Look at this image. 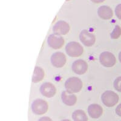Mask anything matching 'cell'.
<instances>
[{
  "label": "cell",
  "instance_id": "obj_20",
  "mask_svg": "<svg viewBox=\"0 0 121 121\" xmlns=\"http://www.w3.org/2000/svg\"><path fill=\"white\" fill-rule=\"evenodd\" d=\"M116 113L119 116L121 117V104H120L116 108Z\"/></svg>",
  "mask_w": 121,
  "mask_h": 121
},
{
  "label": "cell",
  "instance_id": "obj_4",
  "mask_svg": "<svg viewBox=\"0 0 121 121\" xmlns=\"http://www.w3.org/2000/svg\"><path fill=\"white\" fill-rule=\"evenodd\" d=\"M48 105L47 102L43 99H38L34 100L32 105V112L37 115L45 114L47 112Z\"/></svg>",
  "mask_w": 121,
  "mask_h": 121
},
{
  "label": "cell",
  "instance_id": "obj_18",
  "mask_svg": "<svg viewBox=\"0 0 121 121\" xmlns=\"http://www.w3.org/2000/svg\"><path fill=\"white\" fill-rule=\"evenodd\" d=\"M113 85L116 90L121 92V76L117 78L114 80Z\"/></svg>",
  "mask_w": 121,
  "mask_h": 121
},
{
  "label": "cell",
  "instance_id": "obj_16",
  "mask_svg": "<svg viewBox=\"0 0 121 121\" xmlns=\"http://www.w3.org/2000/svg\"><path fill=\"white\" fill-rule=\"evenodd\" d=\"M72 118L74 121H88V117L84 111L77 110L72 114Z\"/></svg>",
  "mask_w": 121,
  "mask_h": 121
},
{
  "label": "cell",
  "instance_id": "obj_11",
  "mask_svg": "<svg viewBox=\"0 0 121 121\" xmlns=\"http://www.w3.org/2000/svg\"><path fill=\"white\" fill-rule=\"evenodd\" d=\"M40 91L42 95L47 98H52L56 94V89L55 85L50 82H45L40 87Z\"/></svg>",
  "mask_w": 121,
  "mask_h": 121
},
{
  "label": "cell",
  "instance_id": "obj_10",
  "mask_svg": "<svg viewBox=\"0 0 121 121\" xmlns=\"http://www.w3.org/2000/svg\"><path fill=\"white\" fill-rule=\"evenodd\" d=\"M51 62L55 67L61 68L66 63V57L63 53L56 52L52 55Z\"/></svg>",
  "mask_w": 121,
  "mask_h": 121
},
{
  "label": "cell",
  "instance_id": "obj_12",
  "mask_svg": "<svg viewBox=\"0 0 121 121\" xmlns=\"http://www.w3.org/2000/svg\"><path fill=\"white\" fill-rule=\"evenodd\" d=\"M88 113L91 118L98 119L102 116L103 113V109L99 105L93 104L88 106Z\"/></svg>",
  "mask_w": 121,
  "mask_h": 121
},
{
  "label": "cell",
  "instance_id": "obj_8",
  "mask_svg": "<svg viewBox=\"0 0 121 121\" xmlns=\"http://www.w3.org/2000/svg\"><path fill=\"white\" fill-rule=\"evenodd\" d=\"M53 31L55 34L58 35H65L70 31V26L64 21H59L54 25Z\"/></svg>",
  "mask_w": 121,
  "mask_h": 121
},
{
  "label": "cell",
  "instance_id": "obj_21",
  "mask_svg": "<svg viewBox=\"0 0 121 121\" xmlns=\"http://www.w3.org/2000/svg\"><path fill=\"white\" fill-rule=\"evenodd\" d=\"M38 121H52V120L50 118V117L45 116V117H43L41 118H40Z\"/></svg>",
  "mask_w": 121,
  "mask_h": 121
},
{
  "label": "cell",
  "instance_id": "obj_3",
  "mask_svg": "<svg viewBox=\"0 0 121 121\" xmlns=\"http://www.w3.org/2000/svg\"><path fill=\"white\" fill-rule=\"evenodd\" d=\"M102 103L108 107H114L119 101V96L113 91H105L101 96Z\"/></svg>",
  "mask_w": 121,
  "mask_h": 121
},
{
  "label": "cell",
  "instance_id": "obj_15",
  "mask_svg": "<svg viewBox=\"0 0 121 121\" xmlns=\"http://www.w3.org/2000/svg\"><path fill=\"white\" fill-rule=\"evenodd\" d=\"M44 71L42 68L39 67H36L35 68L33 72V77H32V82L34 83H37L41 81L44 78Z\"/></svg>",
  "mask_w": 121,
  "mask_h": 121
},
{
  "label": "cell",
  "instance_id": "obj_1",
  "mask_svg": "<svg viewBox=\"0 0 121 121\" xmlns=\"http://www.w3.org/2000/svg\"><path fill=\"white\" fill-rule=\"evenodd\" d=\"M82 87L83 83L82 81L76 77L70 78L65 82V88L68 92L71 93L79 92Z\"/></svg>",
  "mask_w": 121,
  "mask_h": 121
},
{
  "label": "cell",
  "instance_id": "obj_22",
  "mask_svg": "<svg viewBox=\"0 0 121 121\" xmlns=\"http://www.w3.org/2000/svg\"><path fill=\"white\" fill-rule=\"evenodd\" d=\"M91 1L95 3H103L105 0H91Z\"/></svg>",
  "mask_w": 121,
  "mask_h": 121
},
{
  "label": "cell",
  "instance_id": "obj_2",
  "mask_svg": "<svg viewBox=\"0 0 121 121\" xmlns=\"http://www.w3.org/2000/svg\"><path fill=\"white\" fill-rule=\"evenodd\" d=\"M67 54L70 57L76 58L81 56L84 53L82 46L77 42H70L67 44L65 47Z\"/></svg>",
  "mask_w": 121,
  "mask_h": 121
},
{
  "label": "cell",
  "instance_id": "obj_6",
  "mask_svg": "<svg viewBox=\"0 0 121 121\" xmlns=\"http://www.w3.org/2000/svg\"><path fill=\"white\" fill-rule=\"evenodd\" d=\"M47 43L51 48L53 49H59L64 44V39L60 35L54 33L48 36Z\"/></svg>",
  "mask_w": 121,
  "mask_h": 121
},
{
  "label": "cell",
  "instance_id": "obj_13",
  "mask_svg": "<svg viewBox=\"0 0 121 121\" xmlns=\"http://www.w3.org/2000/svg\"><path fill=\"white\" fill-rule=\"evenodd\" d=\"M61 99L63 103L68 106H73L76 103L77 98L73 93L68 92L67 91H64L61 95Z\"/></svg>",
  "mask_w": 121,
  "mask_h": 121
},
{
  "label": "cell",
  "instance_id": "obj_19",
  "mask_svg": "<svg viewBox=\"0 0 121 121\" xmlns=\"http://www.w3.org/2000/svg\"><path fill=\"white\" fill-rule=\"evenodd\" d=\"M115 13L116 17L119 19H121V4H118L115 9Z\"/></svg>",
  "mask_w": 121,
  "mask_h": 121
},
{
  "label": "cell",
  "instance_id": "obj_23",
  "mask_svg": "<svg viewBox=\"0 0 121 121\" xmlns=\"http://www.w3.org/2000/svg\"><path fill=\"white\" fill-rule=\"evenodd\" d=\"M119 59L120 62L121 63V52L119 53Z\"/></svg>",
  "mask_w": 121,
  "mask_h": 121
},
{
  "label": "cell",
  "instance_id": "obj_14",
  "mask_svg": "<svg viewBox=\"0 0 121 121\" xmlns=\"http://www.w3.org/2000/svg\"><path fill=\"white\" fill-rule=\"evenodd\" d=\"M98 15L100 18L103 19H110L113 17V10L109 6H102L98 10Z\"/></svg>",
  "mask_w": 121,
  "mask_h": 121
},
{
  "label": "cell",
  "instance_id": "obj_9",
  "mask_svg": "<svg viewBox=\"0 0 121 121\" xmlns=\"http://www.w3.org/2000/svg\"><path fill=\"white\" fill-rule=\"evenodd\" d=\"M88 64L85 60L82 59H78L75 60L72 64V69L73 72L78 74H83L88 70Z\"/></svg>",
  "mask_w": 121,
  "mask_h": 121
},
{
  "label": "cell",
  "instance_id": "obj_17",
  "mask_svg": "<svg viewBox=\"0 0 121 121\" xmlns=\"http://www.w3.org/2000/svg\"><path fill=\"white\" fill-rule=\"evenodd\" d=\"M121 35V28L119 26L116 25L115 28L112 32V33L110 35L111 38L112 39H118Z\"/></svg>",
  "mask_w": 121,
  "mask_h": 121
},
{
  "label": "cell",
  "instance_id": "obj_5",
  "mask_svg": "<svg viewBox=\"0 0 121 121\" xmlns=\"http://www.w3.org/2000/svg\"><path fill=\"white\" fill-rule=\"evenodd\" d=\"M99 60L100 64L105 67H112L116 62L114 55L109 52H104L100 54Z\"/></svg>",
  "mask_w": 121,
  "mask_h": 121
},
{
  "label": "cell",
  "instance_id": "obj_7",
  "mask_svg": "<svg viewBox=\"0 0 121 121\" xmlns=\"http://www.w3.org/2000/svg\"><path fill=\"white\" fill-rule=\"evenodd\" d=\"M79 39L81 43L85 46L91 47L94 45L96 41V38L93 33L87 30H83L79 35Z\"/></svg>",
  "mask_w": 121,
  "mask_h": 121
},
{
  "label": "cell",
  "instance_id": "obj_24",
  "mask_svg": "<svg viewBox=\"0 0 121 121\" xmlns=\"http://www.w3.org/2000/svg\"><path fill=\"white\" fill-rule=\"evenodd\" d=\"M62 121H70V120H69V119H64Z\"/></svg>",
  "mask_w": 121,
  "mask_h": 121
}]
</instances>
